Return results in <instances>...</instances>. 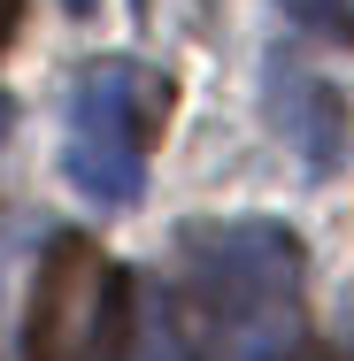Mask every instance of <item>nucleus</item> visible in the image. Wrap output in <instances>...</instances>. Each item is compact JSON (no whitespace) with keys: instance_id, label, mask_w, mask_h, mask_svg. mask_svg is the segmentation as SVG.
I'll use <instances>...</instances> for the list:
<instances>
[{"instance_id":"f257e3e1","label":"nucleus","mask_w":354,"mask_h":361,"mask_svg":"<svg viewBox=\"0 0 354 361\" xmlns=\"http://www.w3.org/2000/svg\"><path fill=\"white\" fill-rule=\"evenodd\" d=\"M300 292V238L285 223H193L185 231V315L208 331V346L270 338Z\"/></svg>"},{"instance_id":"f03ea898","label":"nucleus","mask_w":354,"mask_h":361,"mask_svg":"<svg viewBox=\"0 0 354 361\" xmlns=\"http://www.w3.org/2000/svg\"><path fill=\"white\" fill-rule=\"evenodd\" d=\"M170 123V85L139 62H100L85 70L70 100V139H62V169L93 208H139L146 185V146Z\"/></svg>"},{"instance_id":"7ed1b4c3","label":"nucleus","mask_w":354,"mask_h":361,"mask_svg":"<svg viewBox=\"0 0 354 361\" xmlns=\"http://www.w3.org/2000/svg\"><path fill=\"white\" fill-rule=\"evenodd\" d=\"M23 354L31 361H131V277L85 231H62L39 254Z\"/></svg>"},{"instance_id":"20e7f679","label":"nucleus","mask_w":354,"mask_h":361,"mask_svg":"<svg viewBox=\"0 0 354 361\" xmlns=\"http://www.w3.org/2000/svg\"><path fill=\"white\" fill-rule=\"evenodd\" d=\"M262 92H270V123H278V139L316 169V177H331L339 161H347V92L331 85V77H316L308 62H293V54H270V77H262Z\"/></svg>"},{"instance_id":"39448f33","label":"nucleus","mask_w":354,"mask_h":361,"mask_svg":"<svg viewBox=\"0 0 354 361\" xmlns=\"http://www.w3.org/2000/svg\"><path fill=\"white\" fill-rule=\"evenodd\" d=\"M146 361H216L208 331L185 315V300H177V292L154 307V331H146Z\"/></svg>"},{"instance_id":"423d86ee","label":"nucleus","mask_w":354,"mask_h":361,"mask_svg":"<svg viewBox=\"0 0 354 361\" xmlns=\"http://www.w3.org/2000/svg\"><path fill=\"white\" fill-rule=\"evenodd\" d=\"M293 23H308L316 39H354V0H278Z\"/></svg>"},{"instance_id":"0eeeda50","label":"nucleus","mask_w":354,"mask_h":361,"mask_svg":"<svg viewBox=\"0 0 354 361\" xmlns=\"http://www.w3.org/2000/svg\"><path fill=\"white\" fill-rule=\"evenodd\" d=\"M16 23H23V0H0V47L16 39Z\"/></svg>"},{"instance_id":"6e6552de","label":"nucleus","mask_w":354,"mask_h":361,"mask_svg":"<svg viewBox=\"0 0 354 361\" xmlns=\"http://www.w3.org/2000/svg\"><path fill=\"white\" fill-rule=\"evenodd\" d=\"M293 361H331V354H293Z\"/></svg>"}]
</instances>
